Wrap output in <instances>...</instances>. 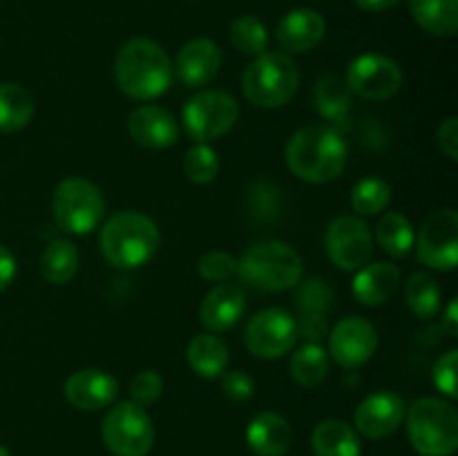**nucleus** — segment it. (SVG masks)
<instances>
[{
    "label": "nucleus",
    "mask_w": 458,
    "mask_h": 456,
    "mask_svg": "<svg viewBox=\"0 0 458 456\" xmlns=\"http://www.w3.org/2000/svg\"><path fill=\"white\" fill-rule=\"evenodd\" d=\"M114 80L123 94L137 101H152L170 88L173 61L157 40L139 36L116 52Z\"/></svg>",
    "instance_id": "1"
},
{
    "label": "nucleus",
    "mask_w": 458,
    "mask_h": 456,
    "mask_svg": "<svg viewBox=\"0 0 458 456\" xmlns=\"http://www.w3.org/2000/svg\"><path fill=\"white\" fill-rule=\"evenodd\" d=\"M286 165L302 182L329 183L347 165V143L331 125H307L286 143Z\"/></svg>",
    "instance_id": "2"
},
{
    "label": "nucleus",
    "mask_w": 458,
    "mask_h": 456,
    "mask_svg": "<svg viewBox=\"0 0 458 456\" xmlns=\"http://www.w3.org/2000/svg\"><path fill=\"white\" fill-rule=\"evenodd\" d=\"M159 228L141 213H116L101 228V253L112 266L139 268L155 258L159 249Z\"/></svg>",
    "instance_id": "3"
},
{
    "label": "nucleus",
    "mask_w": 458,
    "mask_h": 456,
    "mask_svg": "<svg viewBox=\"0 0 458 456\" xmlns=\"http://www.w3.org/2000/svg\"><path fill=\"white\" fill-rule=\"evenodd\" d=\"M302 258L284 241H258L237 259L240 280L264 293L293 289L302 280Z\"/></svg>",
    "instance_id": "4"
},
{
    "label": "nucleus",
    "mask_w": 458,
    "mask_h": 456,
    "mask_svg": "<svg viewBox=\"0 0 458 456\" xmlns=\"http://www.w3.org/2000/svg\"><path fill=\"white\" fill-rule=\"evenodd\" d=\"M300 72L284 52H262L242 76L244 97L258 107H282L298 94Z\"/></svg>",
    "instance_id": "5"
},
{
    "label": "nucleus",
    "mask_w": 458,
    "mask_h": 456,
    "mask_svg": "<svg viewBox=\"0 0 458 456\" xmlns=\"http://www.w3.org/2000/svg\"><path fill=\"white\" fill-rule=\"evenodd\" d=\"M410 443L420 456H452L458 450V414L441 398H419L407 411Z\"/></svg>",
    "instance_id": "6"
},
{
    "label": "nucleus",
    "mask_w": 458,
    "mask_h": 456,
    "mask_svg": "<svg viewBox=\"0 0 458 456\" xmlns=\"http://www.w3.org/2000/svg\"><path fill=\"white\" fill-rule=\"evenodd\" d=\"M52 208L56 224L63 231L72 235H88L101 224L106 199L92 182L70 177L63 179L54 190Z\"/></svg>",
    "instance_id": "7"
},
{
    "label": "nucleus",
    "mask_w": 458,
    "mask_h": 456,
    "mask_svg": "<svg viewBox=\"0 0 458 456\" xmlns=\"http://www.w3.org/2000/svg\"><path fill=\"white\" fill-rule=\"evenodd\" d=\"M101 436L114 456H146L155 445V425L141 405L125 401L107 411Z\"/></svg>",
    "instance_id": "8"
},
{
    "label": "nucleus",
    "mask_w": 458,
    "mask_h": 456,
    "mask_svg": "<svg viewBox=\"0 0 458 456\" xmlns=\"http://www.w3.org/2000/svg\"><path fill=\"white\" fill-rule=\"evenodd\" d=\"M240 119V103L222 89H206L195 94L183 106V130L197 143L219 139Z\"/></svg>",
    "instance_id": "9"
},
{
    "label": "nucleus",
    "mask_w": 458,
    "mask_h": 456,
    "mask_svg": "<svg viewBox=\"0 0 458 456\" xmlns=\"http://www.w3.org/2000/svg\"><path fill=\"white\" fill-rule=\"evenodd\" d=\"M298 340V325L295 317L284 308H264L255 313L246 325L244 342L253 356L273 360L291 351Z\"/></svg>",
    "instance_id": "10"
},
{
    "label": "nucleus",
    "mask_w": 458,
    "mask_h": 456,
    "mask_svg": "<svg viewBox=\"0 0 458 456\" xmlns=\"http://www.w3.org/2000/svg\"><path fill=\"white\" fill-rule=\"evenodd\" d=\"M416 258L437 271H452L458 264V215L445 208L429 215L416 237Z\"/></svg>",
    "instance_id": "11"
},
{
    "label": "nucleus",
    "mask_w": 458,
    "mask_h": 456,
    "mask_svg": "<svg viewBox=\"0 0 458 456\" xmlns=\"http://www.w3.org/2000/svg\"><path fill=\"white\" fill-rule=\"evenodd\" d=\"M327 255L343 271H356L369 262L374 253L371 231L362 219L343 215L329 224L325 235Z\"/></svg>",
    "instance_id": "12"
},
{
    "label": "nucleus",
    "mask_w": 458,
    "mask_h": 456,
    "mask_svg": "<svg viewBox=\"0 0 458 456\" xmlns=\"http://www.w3.org/2000/svg\"><path fill=\"white\" fill-rule=\"evenodd\" d=\"M344 83L362 98L383 101L401 89L403 72L394 58L383 54H360L349 63Z\"/></svg>",
    "instance_id": "13"
},
{
    "label": "nucleus",
    "mask_w": 458,
    "mask_h": 456,
    "mask_svg": "<svg viewBox=\"0 0 458 456\" xmlns=\"http://www.w3.org/2000/svg\"><path fill=\"white\" fill-rule=\"evenodd\" d=\"M378 349V331L360 316L343 317L329 334V356L344 369H358Z\"/></svg>",
    "instance_id": "14"
},
{
    "label": "nucleus",
    "mask_w": 458,
    "mask_h": 456,
    "mask_svg": "<svg viewBox=\"0 0 458 456\" xmlns=\"http://www.w3.org/2000/svg\"><path fill=\"white\" fill-rule=\"evenodd\" d=\"M65 398L72 407L83 411H98L114 405L119 396V383L114 376L101 369L74 371L65 380Z\"/></svg>",
    "instance_id": "15"
},
{
    "label": "nucleus",
    "mask_w": 458,
    "mask_h": 456,
    "mask_svg": "<svg viewBox=\"0 0 458 456\" xmlns=\"http://www.w3.org/2000/svg\"><path fill=\"white\" fill-rule=\"evenodd\" d=\"M405 418V402L394 392H376L356 410V427L367 438H385L396 432Z\"/></svg>",
    "instance_id": "16"
},
{
    "label": "nucleus",
    "mask_w": 458,
    "mask_h": 456,
    "mask_svg": "<svg viewBox=\"0 0 458 456\" xmlns=\"http://www.w3.org/2000/svg\"><path fill=\"white\" fill-rule=\"evenodd\" d=\"M222 67V49L210 38H192L179 49L174 72L186 88H204Z\"/></svg>",
    "instance_id": "17"
},
{
    "label": "nucleus",
    "mask_w": 458,
    "mask_h": 456,
    "mask_svg": "<svg viewBox=\"0 0 458 456\" xmlns=\"http://www.w3.org/2000/svg\"><path fill=\"white\" fill-rule=\"evenodd\" d=\"M130 137L143 148L164 150L177 143L179 125L168 110L159 106H141L128 119Z\"/></svg>",
    "instance_id": "18"
},
{
    "label": "nucleus",
    "mask_w": 458,
    "mask_h": 456,
    "mask_svg": "<svg viewBox=\"0 0 458 456\" xmlns=\"http://www.w3.org/2000/svg\"><path fill=\"white\" fill-rule=\"evenodd\" d=\"M327 22L320 12L311 7H300L286 13L277 22L276 38L282 49L291 54H304L316 47L325 38Z\"/></svg>",
    "instance_id": "19"
},
{
    "label": "nucleus",
    "mask_w": 458,
    "mask_h": 456,
    "mask_svg": "<svg viewBox=\"0 0 458 456\" xmlns=\"http://www.w3.org/2000/svg\"><path fill=\"white\" fill-rule=\"evenodd\" d=\"M246 308V295L240 284H231V282H222L215 289L206 293L204 302H201L199 317L201 325L208 331L222 334V331L233 329L240 322L242 313Z\"/></svg>",
    "instance_id": "20"
},
{
    "label": "nucleus",
    "mask_w": 458,
    "mask_h": 456,
    "mask_svg": "<svg viewBox=\"0 0 458 456\" xmlns=\"http://www.w3.org/2000/svg\"><path fill=\"white\" fill-rule=\"evenodd\" d=\"M246 441L258 456H284L293 441V432L284 416L276 411H259L249 423Z\"/></svg>",
    "instance_id": "21"
},
{
    "label": "nucleus",
    "mask_w": 458,
    "mask_h": 456,
    "mask_svg": "<svg viewBox=\"0 0 458 456\" xmlns=\"http://www.w3.org/2000/svg\"><path fill=\"white\" fill-rule=\"evenodd\" d=\"M401 284V268L396 264H365L353 277V295L365 307H380L389 302Z\"/></svg>",
    "instance_id": "22"
},
{
    "label": "nucleus",
    "mask_w": 458,
    "mask_h": 456,
    "mask_svg": "<svg viewBox=\"0 0 458 456\" xmlns=\"http://www.w3.org/2000/svg\"><path fill=\"white\" fill-rule=\"evenodd\" d=\"M311 450L316 456H360V438L344 420L327 418L311 434Z\"/></svg>",
    "instance_id": "23"
},
{
    "label": "nucleus",
    "mask_w": 458,
    "mask_h": 456,
    "mask_svg": "<svg viewBox=\"0 0 458 456\" xmlns=\"http://www.w3.org/2000/svg\"><path fill=\"white\" fill-rule=\"evenodd\" d=\"M186 360L197 376L213 380L224 376L231 356H228L226 342L219 335L201 334L195 335L188 344Z\"/></svg>",
    "instance_id": "24"
},
{
    "label": "nucleus",
    "mask_w": 458,
    "mask_h": 456,
    "mask_svg": "<svg viewBox=\"0 0 458 456\" xmlns=\"http://www.w3.org/2000/svg\"><path fill=\"white\" fill-rule=\"evenodd\" d=\"M416 25L432 36H454L458 31V0H410Z\"/></svg>",
    "instance_id": "25"
},
{
    "label": "nucleus",
    "mask_w": 458,
    "mask_h": 456,
    "mask_svg": "<svg viewBox=\"0 0 458 456\" xmlns=\"http://www.w3.org/2000/svg\"><path fill=\"white\" fill-rule=\"evenodd\" d=\"M34 116V97L18 83L0 85V130L16 132L22 130Z\"/></svg>",
    "instance_id": "26"
},
{
    "label": "nucleus",
    "mask_w": 458,
    "mask_h": 456,
    "mask_svg": "<svg viewBox=\"0 0 458 456\" xmlns=\"http://www.w3.org/2000/svg\"><path fill=\"white\" fill-rule=\"evenodd\" d=\"M329 374V353L318 342H307L291 358V378L300 387L313 389L325 383Z\"/></svg>",
    "instance_id": "27"
},
{
    "label": "nucleus",
    "mask_w": 458,
    "mask_h": 456,
    "mask_svg": "<svg viewBox=\"0 0 458 456\" xmlns=\"http://www.w3.org/2000/svg\"><path fill=\"white\" fill-rule=\"evenodd\" d=\"M79 271V250L72 241L54 240L40 255V275L49 284H67Z\"/></svg>",
    "instance_id": "28"
},
{
    "label": "nucleus",
    "mask_w": 458,
    "mask_h": 456,
    "mask_svg": "<svg viewBox=\"0 0 458 456\" xmlns=\"http://www.w3.org/2000/svg\"><path fill=\"white\" fill-rule=\"evenodd\" d=\"M405 298L407 307L411 308L416 317L420 320H429V317L437 316L441 311V286H438L437 277L432 273L419 271L414 275H410L405 286Z\"/></svg>",
    "instance_id": "29"
},
{
    "label": "nucleus",
    "mask_w": 458,
    "mask_h": 456,
    "mask_svg": "<svg viewBox=\"0 0 458 456\" xmlns=\"http://www.w3.org/2000/svg\"><path fill=\"white\" fill-rule=\"evenodd\" d=\"M376 237L378 244L387 250L392 258H405L414 249V226L410 219L401 213H387L380 217L376 226Z\"/></svg>",
    "instance_id": "30"
},
{
    "label": "nucleus",
    "mask_w": 458,
    "mask_h": 456,
    "mask_svg": "<svg viewBox=\"0 0 458 456\" xmlns=\"http://www.w3.org/2000/svg\"><path fill=\"white\" fill-rule=\"evenodd\" d=\"M313 106L327 119H343L347 114L349 106H352V89L338 76H322L316 88H313Z\"/></svg>",
    "instance_id": "31"
},
{
    "label": "nucleus",
    "mask_w": 458,
    "mask_h": 456,
    "mask_svg": "<svg viewBox=\"0 0 458 456\" xmlns=\"http://www.w3.org/2000/svg\"><path fill=\"white\" fill-rule=\"evenodd\" d=\"M231 43L235 45L237 52H242L244 56H259L262 52H267L268 45V31L264 27V22L258 16H237L231 22Z\"/></svg>",
    "instance_id": "32"
},
{
    "label": "nucleus",
    "mask_w": 458,
    "mask_h": 456,
    "mask_svg": "<svg viewBox=\"0 0 458 456\" xmlns=\"http://www.w3.org/2000/svg\"><path fill=\"white\" fill-rule=\"evenodd\" d=\"M392 201V188L378 177H367L358 182L352 190V206L360 215H376L387 208Z\"/></svg>",
    "instance_id": "33"
},
{
    "label": "nucleus",
    "mask_w": 458,
    "mask_h": 456,
    "mask_svg": "<svg viewBox=\"0 0 458 456\" xmlns=\"http://www.w3.org/2000/svg\"><path fill=\"white\" fill-rule=\"evenodd\" d=\"M183 173L192 183H210L219 173V156L206 143H197L183 156Z\"/></svg>",
    "instance_id": "34"
},
{
    "label": "nucleus",
    "mask_w": 458,
    "mask_h": 456,
    "mask_svg": "<svg viewBox=\"0 0 458 456\" xmlns=\"http://www.w3.org/2000/svg\"><path fill=\"white\" fill-rule=\"evenodd\" d=\"M331 289L322 277H311L304 282L295 293V307L302 308V313H322L331 307Z\"/></svg>",
    "instance_id": "35"
},
{
    "label": "nucleus",
    "mask_w": 458,
    "mask_h": 456,
    "mask_svg": "<svg viewBox=\"0 0 458 456\" xmlns=\"http://www.w3.org/2000/svg\"><path fill=\"white\" fill-rule=\"evenodd\" d=\"M199 275L208 282H226L228 277L237 275V258L224 250H213L206 253L197 264Z\"/></svg>",
    "instance_id": "36"
},
{
    "label": "nucleus",
    "mask_w": 458,
    "mask_h": 456,
    "mask_svg": "<svg viewBox=\"0 0 458 456\" xmlns=\"http://www.w3.org/2000/svg\"><path fill=\"white\" fill-rule=\"evenodd\" d=\"M161 393H164V380L157 371H141L130 383V398L141 407L155 405Z\"/></svg>",
    "instance_id": "37"
},
{
    "label": "nucleus",
    "mask_w": 458,
    "mask_h": 456,
    "mask_svg": "<svg viewBox=\"0 0 458 456\" xmlns=\"http://www.w3.org/2000/svg\"><path fill=\"white\" fill-rule=\"evenodd\" d=\"M456 365H458V351L450 349L447 353H443L437 362H434V384L438 387V392L445 393L447 398H456Z\"/></svg>",
    "instance_id": "38"
},
{
    "label": "nucleus",
    "mask_w": 458,
    "mask_h": 456,
    "mask_svg": "<svg viewBox=\"0 0 458 456\" xmlns=\"http://www.w3.org/2000/svg\"><path fill=\"white\" fill-rule=\"evenodd\" d=\"M222 389L233 402H246L255 393V383L246 371H228L222 378Z\"/></svg>",
    "instance_id": "39"
},
{
    "label": "nucleus",
    "mask_w": 458,
    "mask_h": 456,
    "mask_svg": "<svg viewBox=\"0 0 458 456\" xmlns=\"http://www.w3.org/2000/svg\"><path fill=\"white\" fill-rule=\"evenodd\" d=\"M295 325H298V335H302L307 342L320 344V340L325 338L327 331H329L322 313H302V317L295 320Z\"/></svg>",
    "instance_id": "40"
},
{
    "label": "nucleus",
    "mask_w": 458,
    "mask_h": 456,
    "mask_svg": "<svg viewBox=\"0 0 458 456\" xmlns=\"http://www.w3.org/2000/svg\"><path fill=\"white\" fill-rule=\"evenodd\" d=\"M438 148L445 152V156H450L452 161H456L458 156V119L456 116H450L445 123L438 128Z\"/></svg>",
    "instance_id": "41"
},
{
    "label": "nucleus",
    "mask_w": 458,
    "mask_h": 456,
    "mask_svg": "<svg viewBox=\"0 0 458 456\" xmlns=\"http://www.w3.org/2000/svg\"><path fill=\"white\" fill-rule=\"evenodd\" d=\"M16 277V258L7 246L0 244V291L7 289Z\"/></svg>",
    "instance_id": "42"
},
{
    "label": "nucleus",
    "mask_w": 458,
    "mask_h": 456,
    "mask_svg": "<svg viewBox=\"0 0 458 456\" xmlns=\"http://www.w3.org/2000/svg\"><path fill=\"white\" fill-rule=\"evenodd\" d=\"M401 0H353L358 9L362 12H369V13H380V12H387V9H394Z\"/></svg>",
    "instance_id": "43"
},
{
    "label": "nucleus",
    "mask_w": 458,
    "mask_h": 456,
    "mask_svg": "<svg viewBox=\"0 0 458 456\" xmlns=\"http://www.w3.org/2000/svg\"><path fill=\"white\" fill-rule=\"evenodd\" d=\"M443 329L447 331V335L456 338V334H458V302H456V298L452 300L450 304H447L445 317H443Z\"/></svg>",
    "instance_id": "44"
},
{
    "label": "nucleus",
    "mask_w": 458,
    "mask_h": 456,
    "mask_svg": "<svg viewBox=\"0 0 458 456\" xmlns=\"http://www.w3.org/2000/svg\"><path fill=\"white\" fill-rule=\"evenodd\" d=\"M0 456H9V450L4 445H0Z\"/></svg>",
    "instance_id": "45"
}]
</instances>
